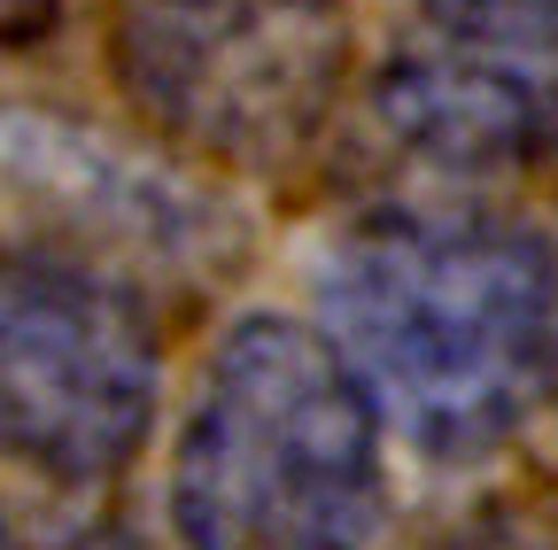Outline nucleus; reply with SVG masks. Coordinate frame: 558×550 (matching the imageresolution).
<instances>
[{
  "instance_id": "1",
  "label": "nucleus",
  "mask_w": 558,
  "mask_h": 550,
  "mask_svg": "<svg viewBox=\"0 0 558 550\" xmlns=\"http://www.w3.org/2000/svg\"><path fill=\"white\" fill-rule=\"evenodd\" d=\"M326 341L427 457L505 442L558 365V264L527 225L388 218L326 264Z\"/></svg>"
},
{
  "instance_id": "2",
  "label": "nucleus",
  "mask_w": 558,
  "mask_h": 550,
  "mask_svg": "<svg viewBox=\"0 0 558 550\" xmlns=\"http://www.w3.org/2000/svg\"><path fill=\"white\" fill-rule=\"evenodd\" d=\"M186 550H365L388 520L380 419L333 341L248 318L218 341L171 457Z\"/></svg>"
},
{
  "instance_id": "3",
  "label": "nucleus",
  "mask_w": 558,
  "mask_h": 550,
  "mask_svg": "<svg viewBox=\"0 0 558 550\" xmlns=\"http://www.w3.org/2000/svg\"><path fill=\"white\" fill-rule=\"evenodd\" d=\"M341 16L326 0H140L117 24V78L202 156L279 163L333 109Z\"/></svg>"
},
{
  "instance_id": "4",
  "label": "nucleus",
  "mask_w": 558,
  "mask_h": 550,
  "mask_svg": "<svg viewBox=\"0 0 558 550\" xmlns=\"http://www.w3.org/2000/svg\"><path fill=\"white\" fill-rule=\"evenodd\" d=\"M0 233L9 256L140 295L156 280H209L233 256L226 201L54 109H0Z\"/></svg>"
},
{
  "instance_id": "5",
  "label": "nucleus",
  "mask_w": 558,
  "mask_h": 550,
  "mask_svg": "<svg viewBox=\"0 0 558 550\" xmlns=\"http://www.w3.org/2000/svg\"><path fill=\"white\" fill-rule=\"evenodd\" d=\"M156 419V333L132 295L0 256V457L47 480L117 473Z\"/></svg>"
},
{
  "instance_id": "6",
  "label": "nucleus",
  "mask_w": 558,
  "mask_h": 550,
  "mask_svg": "<svg viewBox=\"0 0 558 550\" xmlns=\"http://www.w3.org/2000/svg\"><path fill=\"white\" fill-rule=\"evenodd\" d=\"M380 124L442 171H512L558 148V0H418L380 78Z\"/></svg>"
},
{
  "instance_id": "7",
  "label": "nucleus",
  "mask_w": 558,
  "mask_h": 550,
  "mask_svg": "<svg viewBox=\"0 0 558 550\" xmlns=\"http://www.w3.org/2000/svg\"><path fill=\"white\" fill-rule=\"evenodd\" d=\"M0 550H16V535H9V520H0Z\"/></svg>"
}]
</instances>
